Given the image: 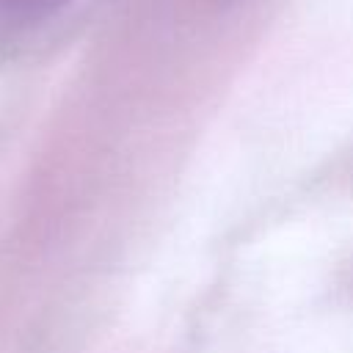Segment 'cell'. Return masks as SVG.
I'll list each match as a JSON object with an SVG mask.
<instances>
[{
  "label": "cell",
  "mask_w": 353,
  "mask_h": 353,
  "mask_svg": "<svg viewBox=\"0 0 353 353\" xmlns=\"http://www.w3.org/2000/svg\"><path fill=\"white\" fill-rule=\"evenodd\" d=\"M66 0H0V22L3 25H30L52 11H58Z\"/></svg>",
  "instance_id": "1"
}]
</instances>
